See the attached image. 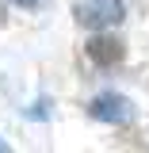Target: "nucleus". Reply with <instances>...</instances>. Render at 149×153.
<instances>
[{"mask_svg":"<svg viewBox=\"0 0 149 153\" xmlns=\"http://www.w3.org/2000/svg\"><path fill=\"white\" fill-rule=\"evenodd\" d=\"M88 111H92V119H99V123L122 126V123L134 119V103L126 96H119V92H103V96H96L92 103H88Z\"/></svg>","mask_w":149,"mask_h":153,"instance_id":"1","label":"nucleus"},{"mask_svg":"<svg viewBox=\"0 0 149 153\" xmlns=\"http://www.w3.org/2000/svg\"><path fill=\"white\" fill-rule=\"evenodd\" d=\"M122 4L119 0H92V8H76V23L88 31H107L115 23H122Z\"/></svg>","mask_w":149,"mask_h":153,"instance_id":"2","label":"nucleus"},{"mask_svg":"<svg viewBox=\"0 0 149 153\" xmlns=\"http://www.w3.org/2000/svg\"><path fill=\"white\" fill-rule=\"evenodd\" d=\"M8 4H16V8H35L38 0H8Z\"/></svg>","mask_w":149,"mask_h":153,"instance_id":"4","label":"nucleus"},{"mask_svg":"<svg viewBox=\"0 0 149 153\" xmlns=\"http://www.w3.org/2000/svg\"><path fill=\"white\" fill-rule=\"evenodd\" d=\"M0 149H4V142H0Z\"/></svg>","mask_w":149,"mask_h":153,"instance_id":"5","label":"nucleus"},{"mask_svg":"<svg viewBox=\"0 0 149 153\" xmlns=\"http://www.w3.org/2000/svg\"><path fill=\"white\" fill-rule=\"evenodd\" d=\"M88 57H92L96 65H115V61H122V54H126V46H122V38L107 35V31H96L92 38H88Z\"/></svg>","mask_w":149,"mask_h":153,"instance_id":"3","label":"nucleus"}]
</instances>
